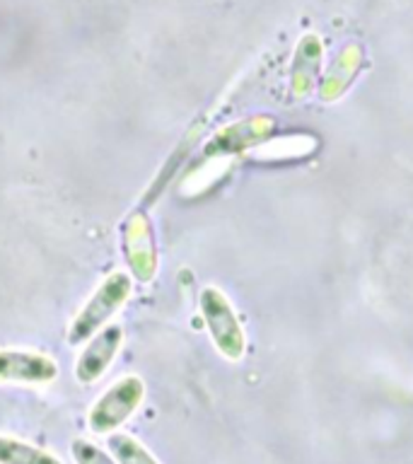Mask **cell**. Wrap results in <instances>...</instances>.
<instances>
[{
  "label": "cell",
  "mask_w": 413,
  "mask_h": 464,
  "mask_svg": "<svg viewBox=\"0 0 413 464\" xmlns=\"http://www.w3.org/2000/svg\"><path fill=\"white\" fill-rule=\"evenodd\" d=\"M130 293H133V278H130V274H123V271L109 274L71 322L68 343L80 346V343L92 339L94 334L101 332L109 319L114 317L116 312L129 303Z\"/></svg>",
  "instance_id": "6da1fadb"
},
{
  "label": "cell",
  "mask_w": 413,
  "mask_h": 464,
  "mask_svg": "<svg viewBox=\"0 0 413 464\" xmlns=\"http://www.w3.org/2000/svg\"><path fill=\"white\" fill-rule=\"evenodd\" d=\"M145 399V382L138 375L119 377L104 394L92 404L87 413V423L92 433L109 435L123 426L140 409Z\"/></svg>",
  "instance_id": "7a4b0ae2"
},
{
  "label": "cell",
  "mask_w": 413,
  "mask_h": 464,
  "mask_svg": "<svg viewBox=\"0 0 413 464\" xmlns=\"http://www.w3.org/2000/svg\"><path fill=\"white\" fill-rule=\"evenodd\" d=\"M123 259L129 264L130 278L138 283H150L158 276L159 254L155 242L150 218L143 210H133L121 225Z\"/></svg>",
  "instance_id": "3957f363"
},
{
  "label": "cell",
  "mask_w": 413,
  "mask_h": 464,
  "mask_svg": "<svg viewBox=\"0 0 413 464\" xmlns=\"http://www.w3.org/2000/svg\"><path fill=\"white\" fill-rule=\"evenodd\" d=\"M58 377L53 358L39 351L0 348V384H49Z\"/></svg>",
  "instance_id": "277c9868"
},
{
  "label": "cell",
  "mask_w": 413,
  "mask_h": 464,
  "mask_svg": "<svg viewBox=\"0 0 413 464\" xmlns=\"http://www.w3.org/2000/svg\"><path fill=\"white\" fill-rule=\"evenodd\" d=\"M201 312L217 348L227 358H239L242 348H245V339H242L237 319L232 314V307L227 304V300L216 288H206L201 293Z\"/></svg>",
  "instance_id": "5b68a950"
},
{
  "label": "cell",
  "mask_w": 413,
  "mask_h": 464,
  "mask_svg": "<svg viewBox=\"0 0 413 464\" xmlns=\"http://www.w3.org/2000/svg\"><path fill=\"white\" fill-rule=\"evenodd\" d=\"M123 346V329L119 324H107L97 332L82 348L78 362H75V377L80 384L97 382L107 368L114 362Z\"/></svg>",
  "instance_id": "8992f818"
},
{
  "label": "cell",
  "mask_w": 413,
  "mask_h": 464,
  "mask_svg": "<svg viewBox=\"0 0 413 464\" xmlns=\"http://www.w3.org/2000/svg\"><path fill=\"white\" fill-rule=\"evenodd\" d=\"M0 464H63L53 452L42 450L27 440L0 435Z\"/></svg>",
  "instance_id": "52a82bcc"
},
{
  "label": "cell",
  "mask_w": 413,
  "mask_h": 464,
  "mask_svg": "<svg viewBox=\"0 0 413 464\" xmlns=\"http://www.w3.org/2000/svg\"><path fill=\"white\" fill-rule=\"evenodd\" d=\"M109 445H111V452H114L116 462L119 464H159L158 459L150 455V450L145 448L140 440H136L133 435H111V438H109Z\"/></svg>",
  "instance_id": "ba28073f"
},
{
  "label": "cell",
  "mask_w": 413,
  "mask_h": 464,
  "mask_svg": "<svg viewBox=\"0 0 413 464\" xmlns=\"http://www.w3.org/2000/svg\"><path fill=\"white\" fill-rule=\"evenodd\" d=\"M71 455L78 464H116L114 459H111V457L104 452V450L97 448L94 442L85 440V438H78V440H72Z\"/></svg>",
  "instance_id": "9c48e42d"
}]
</instances>
